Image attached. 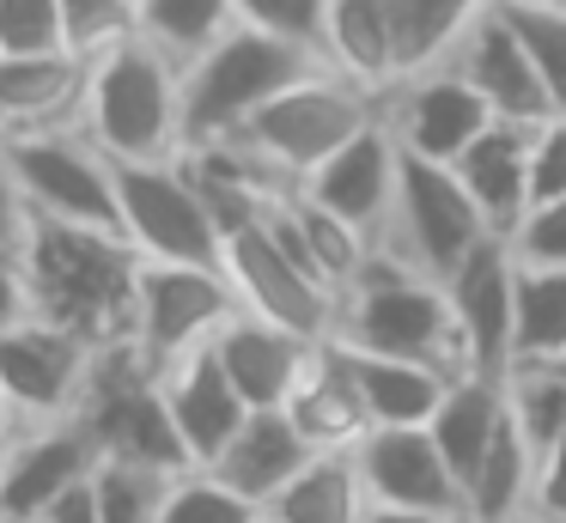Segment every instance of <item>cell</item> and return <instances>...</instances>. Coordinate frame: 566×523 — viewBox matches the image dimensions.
Segmentation results:
<instances>
[{
	"label": "cell",
	"instance_id": "obj_1",
	"mask_svg": "<svg viewBox=\"0 0 566 523\" xmlns=\"http://www.w3.org/2000/svg\"><path fill=\"white\" fill-rule=\"evenodd\" d=\"M19 268L31 286V316L80 335L86 347H116L135 335V286L140 250L123 231L38 219L19 243Z\"/></svg>",
	"mask_w": 566,
	"mask_h": 523
},
{
	"label": "cell",
	"instance_id": "obj_2",
	"mask_svg": "<svg viewBox=\"0 0 566 523\" xmlns=\"http://www.w3.org/2000/svg\"><path fill=\"white\" fill-rule=\"evenodd\" d=\"M86 134L116 165L184 158V67L140 31L92 55Z\"/></svg>",
	"mask_w": 566,
	"mask_h": 523
},
{
	"label": "cell",
	"instance_id": "obj_3",
	"mask_svg": "<svg viewBox=\"0 0 566 523\" xmlns=\"http://www.w3.org/2000/svg\"><path fill=\"white\" fill-rule=\"evenodd\" d=\"M329 341H347V347H359V353L432 359V365L463 377V353H457V323H451L444 280L408 268L402 255H390L384 243H371L359 274L342 286Z\"/></svg>",
	"mask_w": 566,
	"mask_h": 523
},
{
	"label": "cell",
	"instance_id": "obj_4",
	"mask_svg": "<svg viewBox=\"0 0 566 523\" xmlns=\"http://www.w3.org/2000/svg\"><path fill=\"white\" fill-rule=\"evenodd\" d=\"M311 67H323L317 49L256 31V24H232L220 43L201 49L184 67V153L189 146L232 140L274 92L305 80Z\"/></svg>",
	"mask_w": 566,
	"mask_h": 523
},
{
	"label": "cell",
	"instance_id": "obj_5",
	"mask_svg": "<svg viewBox=\"0 0 566 523\" xmlns=\"http://www.w3.org/2000/svg\"><path fill=\"white\" fill-rule=\"evenodd\" d=\"M378 116H384V97H371L366 85L342 80L335 67H311L305 80H293L286 92H274L232 140L250 146L274 177L298 189L323 158H335L366 122H378Z\"/></svg>",
	"mask_w": 566,
	"mask_h": 523
},
{
	"label": "cell",
	"instance_id": "obj_6",
	"mask_svg": "<svg viewBox=\"0 0 566 523\" xmlns=\"http://www.w3.org/2000/svg\"><path fill=\"white\" fill-rule=\"evenodd\" d=\"M80 420H86V432L98 438V450L111 462H140V469H159V474L189 469V450L177 438L171 408H165L159 372L140 359L135 341H116V347L92 353Z\"/></svg>",
	"mask_w": 566,
	"mask_h": 523
},
{
	"label": "cell",
	"instance_id": "obj_7",
	"mask_svg": "<svg viewBox=\"0 0 566 523\" xmlns=\"http://www.w3.org/2000/svg\"><path fill=\"white\" fill-rule=\"evenodd\" d=\"M493 238V226L481 219V207L469 201L463 177L444 158H420L402 153V177H396V207L384 226V250L402 255L408 268L432 280H451L481 243Z\"/></svg>",
	"mask_w": 566,
	"mask_h": 523
},
{
	"label": "cell",
	"instance_id": "obj_8",
	"mask_svg": "<svg viewBox=\"0 0 566 523\" xmlns=\"http://www.w3.org/2000/svg\"><path fill=\"white\" fill-rule=\"evenodd\" d=\"M0 153H7V165H13V177H19V189H25V201H31L38 219L123 231V207H116V158L104 153L86 128L0 140Z\"/></svg>",
	"mask_w": 566,
	"mask_h": 523
},
{
	"label": "cell",
	"instance_id": "obj_9",
	"mask_svg": "<svg viewBox=\"0 0 566 523\" xmlns=\"http://www.w3.org/2000/svg\"><path fill=\"white\" fill-rule=\"evenodd\" d=\"M116 207H123V238L140 250V262H220L226 255V238L184 158L116 165Z\"/></svg>",
	"mask_w": 566,
	"mask_h": 523
},
{
	"label": "cell",
	"instance_id": "obj_10",
	"mask_svg": "<svg viewBox=\"0 0 566 523\" xmlns=\"http://www.w3.org/2000/svg\"><path fill=\"white\" fill-rule=\"evenodd\" d=\"M238 311V292L220 262H140L135 286V347L153 372L208 347Z\"/></svg>",
	"mask_w": 566,
	"mask_h": 523
},
{
	"label": "cell",
	"instance_id": "obj_11",
	"mask_svg": "<svg viewBox=\"0 0 566 523\" xmlns=\"http://www.w3.org/2000/svg\"><path fill=\"white\" fill-rule=\"evenodd\" d=\"M220 268L238 292V311H256V316H269V323L293 328V335H305V341L335 335V304H342V292L323 286L305 262H293V255L281 250V238L269 231V213H262L256 226L226 238Z\"/></svg>",
	"mask_w": 566,
	"mask_h": 523
},
{
	"label": "cell",
	"instance_id": "obj_12",
	"mask_svg": "<svg viewBox=\"0 0 566 523\" xmlns=\"http://www.w3.org/2000/svg\"><path fill=\"white\" fill-rule=\"evenodd\" d=\"M92 353L80 335L25 316V323L0 328V389L19 408L25 426H50V420H74L86 401V377H92Z\"/></svg>",
	"mask_w": 566,
	"mask_h": 523
},
{
	"label": "cell",
	"instance_id": "obj_13",
	"mask_svg": "<svg viewBox=\"0 0 566 523\" xmlns=\"http://www.w3.org/2000/svg\"><path fill=\"white\" fill-rule=\"evenodd\" d=\"M444 299H451L463 372H475V377L512 372V335H517V255H512V243L488 238L444 280Z\"/></svg>",
	"mask_w": 566,
	"mask_h": 523
},
{
	"label": "cell",
	"instance_id": "obj_14",
	"mask_svg": "<svg viewBox=\"0 0 566 523\" xmlns=\"http://www.w3.org/2000/svg\"><path fill=\"white\" fill-rule=\"evenodd\" d=\"M104 450L86 432V420H50L25 426L19 444L0 462V523H38L55 499H67L74 487H86L98 474Z\"/></svg>",
	"mask_w": 566,
	"mask_h": 523
},
{
	"label": "cell",
	"instance_id": "obj_15",
	"mask_svg": "<svg viewBox=\"0 0 566 523\" xmlns=\"http://www.w3.org/2000/svg\"><path fill=\"white\" fill-rule=\"evenodd\" d=\"M384 122H390V134L402 140V153L444 158V165H451V158L493 122V109L451 61H432V67H415L402 85H390Z\"/></svg>",
	"mask_w": 566,
	"mask_h": 523
},
{
	"label": "cell",
	"instance_id": "obj_16",
	"mask_svg": "<svg viewBox=\"0 0 566 523\" xmlns=\"http://www.w3.org/2000/svg\"><path fill=\"white\" fill-rule=\"evenodd\" d=\"M396 177H402V140H396L390 122L378 116L335 158H323V165L298 182V195H311V201L329 207L335 219H347L359 238L378 243L384 226H390V207H396Z\"/></svg>",
	"mask_w": 566,
	"mask_h": 523
},
{
	"label": "cell",
	"instance_id": "obj_17",
	"mask_svg": "<svg viewBox=\"0 0 566 523\" xmlns=\"http://www.w3.org/2000/svg\"><path fill=\"white\" fill-rule=\"evenodd\" d=\"M444 61H451V67L463 73V80L475 85L481 97H488V109H493L500 122L542 128V122L554 116L548 92H542V73H536V61H530V43L517 36L505 0L481 12V19L463 31V43H457Z\"/></svg>",
	"mask_w": 566,
	"mask_h": 523
},
{
	"label": "cell",
	"instance_id": "obj_18",
	"mask_svg": "<svg viewBox=\"0 0 566 523\" xmlns=\"http://www.w3.org/2000/svg\"><path fill=\"white\" fill-rule=\"evenodd\" d=\"M92 55L50 49V55H0V140L86 128Z\"/></svg>",
	"mask_w": 566,
	"mask_h": 523
},
{
	"label": "cell",
	"instance_id": "obj_19",
	"mask_svg": "<svg viewBox=\"0 0 566 523\" xmlns=\"http://www.w3.org/2000/svg\"><path fill=\"white\" fill-rule=\"evenodd\" d=\"M366 474L371 505H408V511H463V481L439 457L427 426H371L354 444Z\"/></svg>",
	"mask_w": 566,
	"mask_h": 523
},
{
	"label": "cell",
	"instance_id": "obj_20",
	"mask_svg": "<svg viewBox=\"0 0 566 523\" xmlns=\"http://www.w3.org/2000/svg\"><path fill=\"white\" fill-rule=\"evenodd\" d=\"M323 67L366 85L371 97H390L408 80V36L396 0H329L323 7Z\"/></svg>",
	"mask_w": 566,
	"mask_h": 523
},
{
	"label": "cell",
	"instance_id": "obj_21",
	"mask_svg": "<svg viewBox=\"0 0 566 523\" xmlns=\"http://www.w3.org/2000/svg\"><path fill=\"white\" fill-rule=\"evenodd\" d=\"M159 389H165V408H171V420H177V438H184V450H189V469H208V462L232 444V432L250 414V401L232 389L226 365L213 359V341L196 353H184L177 365H165Z\"/></svg>",
	"mask_w": 566,
	"mask_h": 523
},
{
	"label": "cell",
	"instance_id": "obj_22",
	"mask_svg": "<svg viewBox=\"0 0 566 523\" xmlns=\"http://www.w3.org/2000/svg\"><path fill=\"white\" fill-rule=\"evenodd\" d=\"M311 347H317V341L293 335V328L269 323V316H256V311H232V323L213 335V359L226 365L232 389L250 408H281V401L293 396L298 372H305Z\"/></svg>",
	"mask_w": 566,
	"mask_h": 523
},
{
	"label": "cell",
	"instance_id": "obj_23",
	"mask_svg": "<svg viewBox=\"0 0 566 523\" xmlns=\"http://www.w3.org/2000/svg\"><path fill=\"white\" fill-rule=\"evenodd\" d=\"M281 408H286V420L311 438V450H354L359 438L371 432L342 341H317V347H311L305 372H298L293 396H286Z\"/></svg>",
	"mask_w": 566,
	"mask_h": 523
},
{
	"label": "cell",
	"instance_id": "obj_24",
	"mask_svg": "<svg viewBox=\"0 0 566 523\" xmlns=\"http://www.w3.org/2000/svg\"><path fill=\"white\" fill-rule=\"evenodd\" d=\"M451 170L463 177L469 201L481 207L493 238H512L517 219L530 213V128L493 116L488 128L451 158Z\"/></svg>",
	"mask_w": 566,
	"mask_h": 523
},
{
	"label": "cell",
	"instance_id": "obj_25",
	"mask_svg": "<svg viewBox=\"0 0 566 523\" xmlns=\"http://www.w3.org/2000/svg\"><path fill=\"white\" fill-rule=\"evenodd\" d=\"M311 457H317V450H311V438L286 420V408H250L244 426L232 432V444H226L208 469L220 474L232 493H244L250 505H269Z\"/></svg>",
	"mask_w": 566,
	"mask_h": 523
},
{
	"label": "cell",
	"instance_id": "obj_26",
	"mask_svg": "<svg viewBox=\"0 0 566 523\" xmlns=\"http://www.w3.org/2000/svg\"><path fill=\"white\" fill-rule=\"evenodd\" d=\"M347 365H354V384H359V401H366L371 426H427L439 414L444 389L457 384V372H444L432 359H402V353L347 347Z\"/></svg>",
	"mask_w": 566,
	"mask_h": 523
},
{
	"label": "cell",
	"instance_id": "obj_27",
	"mask_svg": "<svg viewBox=\"0 0 566 523\" xmlns=\"http://www.w3.org/2000/svg\"><path fill=\"white\" fill-rule=\"evenodd\" d=\"M366 517H371V493L354 450H317L262 505V523H366Z\"/></svg>",
	"mask_w": 566,
	"mask_h": 523
},
{
	"label": "cell",
	"instance_id": "obj_28",
	"mask_svg": "<svg viewBox=\"0 0 566 523\" xmlns=\"http://www.w3.org/2000/svg\"><path fill=\"white\" fill-rule=\"evenodd\" d=\"M500 426H505V377L463 372L444 389V401L427 420V432H432V444H439V457L451 462V474L469 487V474L481 469V457H488V444L500 438Z\"/></svg>",
	"mask_w": 566,
	"mask_h": 523
},
{
	"label": "cell",
	"instance_id": "obj_29",
	"mask_svg": "<svg viewBox=\"0 0 566 523\" xmlns=\"http://www.w3.org/2000/svg\"><path fill=\"white\" fill-rule=\"evenodd\" d=\"M530 499H536V450L517 432L512 408H505L500 438L488 444L481 469L463 487V511L475 523H530Z\"/></svg>",
	"mask_w": 566,
	"mask_h": 523
},
{
	"label": "cell",
	"instance_id": "obj_30",
	"mask_svg": "<svg viewBox=\"0 0 566 523\" xmlns=\"http://www.w3.org/2000/svg\"><path fill=\"white\" fill-rule=\"evenodd\" d=\"M517 359H566V268H530L517 262Z\"/></svg>",
	"mask_w": 566,
	"mask_h": 523
},
{
	"label": "cell",
	"instance_id": "obj_31",
	"mask_svg": "<svg viewBox=\"0 0 566 523\" xmlns=\"http://www.w3.org/2000/svg\"><path fill=\"white\" fill-rule=\"evenodd\" d=\"M232 24H238L232 0H140V36L159 43L177 67H189L201 49H213Z\"/></svg>",
	"mask_w": 566,
	"mask_h": 523
},
{
	"label": "cell",
	"instance_id": "obj_32",
	"mask_svg": "<svg viewBox=\"0 0 566 523\" xmlns=\"http://www.w3.org/2000/svg\"><path fill=\"white\" fill-rule=\"evenodd\" d=\"M505 408L542 457L566 432V359H517L505 372Z\"/></svg>",
	"mask_w": 566,
	"mask_h": 523
},
{
	"label": "cell",
	"instance_id": "obj_33",
	"mask_svg": "<svg viewBox=\"0 0 566 523\" xmlns=\"http://www.w3.org/2000/svg\"><path fill=\"white\" fill-rule=\"evenodd\" d=\"M488 7H500V0H396V12H402V36H408V73L444 61Z\"/></svg>",
	"mask_w": 566,
	"mask_h": 523
},
{
	"label": "cell",
	"instance_id": "obj_34",
	"mask_svg": "<svg viewBox=\"0 0 566 523\" xmlns=\"http://www.w3.org/2000/svg\"><path fill=\"white\" fill-rule=\"evenodd\" d=\"M165 487H171V474L104 457L98 474H92V505H98V523H159Z\"/></svg>",
	"mask_w": 566,
	"mask_h": 523
},
{
	"label": "cell",
	"instance_id": "obj_35",
	"mask_svg": "<svg viewBox=\"0 0 566 523\" xmlns=\"http://www.w3.org/2000/svg\"><path fill=\"white\" fill-rule=\"evenodd\" d=\"M159 523H262V505H250L244 493H232L213 469H184L165 487Z\"/></svg>",
	"mask_w": 566,
	"mask_h": 523
},
{
	"label": "cell",
	"instance_id": "obj_36",
	"mask_svg": "<svg viewBox=\"0 0 566 523\" xmlns=\"http://www.w3.org/2000/svg\"><path fill=\"white\" fill-rule=\"evenodd\" d=\"M517 36L530 43V61L542 73V92H548L554 116H566V7H524V0H505Z\"/></svg>",
	"mask_w": 566,
	"mask_h": 523
},
{
	"label": "cell",
	"instance_id": "obj_37",
	"mask_svg": "<svg viewBox=\"0 0 566 523\" xmlns=\"http://www.w3.org/2000/svg\"><path fill=\"white\" fill-rule=\"evenodd\" d=\"M62 31L74 55H104L140 31V7L135 0H62Z\"/></svg>",
	"mask_w": 566,
	"mask_h": 523
},
{
	"label": "cell",
	"instance_id": "obj_38",
	"mask_svg": "<svg viewBox=\"0 0 566 523\" xmlns=\"http://www.w3.org/2000/svg\"><path fill=\"white\" fill-rule=\"evenodd\" d=\"M67 49L62 0H0V55H50Z\"/></svg>",
	"mask_w": 566,
	"mask_h": 523
},
{
	"label": "cell",
	"instance_id": "obj_39",
	"mask_svg": "<svg viewBox=\"0 0 566 523\" xmlns=\"http://www.w3.org/2000/svg\"><path fill=\"white\" fill-rule=\"evenodd\" d=\"M232 7H238V24L293 36V43H305L323 55V7H329V0H232Z\"/></svg>",
	"mask_w": 566,
	"mask_h": 523
},
{
	"label": "cell",
	"instance_id": "obj_40",
	"mask_svg": "<svg viewBox=\"0 0 566 523\" xmlns=\"http://www.w3.org/2000/svg\"><path fill=\"white\" fill-rule=\"evenodd\" d=\"M505 243H512V255L530 268H566V195L560 201H536L517 219V231Z\"/></svg>",
	"mask_w": 566,
	"mask_h": 523
},
{
	"label": "cell",
	"instance_id": "obj_41",
	"mask_svg": "<svg viewBox=\"0 0 566 523\" xmlns=\"http://www.w3.org/2000/svg\"><path fill=\"white\" fill-rule=\"evenodd\" d=\"M566 195V116L530 128V207Z\"/></svg>",
	"mask_w": 566,
	"mask_h": 523
},
{
	"label": "cell",
	"instance_id": "obj_42",
	"mask_svg": "<svg viewBox=\"0 0 566 523\" xmlns=\"http://www.w3.org/2000/svg\"><path fill=\"white\" fill-rule=\"evenodd\" d=\"M530 523H566V432L536 457V499H530Z\"/></svg>",
	"mask_w": 566,
	"mask_h": 523
},
{
	"label": "cell",
	"instance_id": "obj_43",
	"mask_svg": "<svg viewBox=\"0 0 566 523\" xmlns=\"http://www.w3.org/2000/svg\"><path fill=\"white\" fill-rule=\"evenodd\" d=\"M25 231H31V201H25V189H19V177H13V165H7V153H0V250H13V255H19Z\"/></svg>",
	"mask_w": 566,
	"mask_h": 523
},
{
	"label": "cell",
	"instance_id": "obj_44",
	"mask_svg": "<svg viewBox=\"0 0 566 523\" xmlns=\"http://www.w3.org/2000/svg\"><path fill=\"white\" fill-rule=\"evenodd\" d=\"M31 316V286H25V268H19L13 250H0V328H13Z\"/></svg>",
	"mask_w": 566,
	"mask_h": 523
},
{
	"label": "cell",
	"instance_id": "obj_45",
	"mask_svg": "<svg viewBox=\"0 0 566 523\" xmlns=\"http://www.w3.org/2000/svg\"><path fill=\"white\" fill-rule=\"evenodd\" d=\"M38 523H98V505H92V481H86V487H74L67 499H55V505L43 511Z\"/></svg>",
	"mask_w": 566,
	"mask_h": 523
},
{
	"label": "cell",
	"instance_id": "obj_46",
	"mask_svg": "<svg viewBox=\"0 0 566 523\" xmlns=\"http://www.w3.org/2000/svg\"><path fill=\"white\" fill-rule=\"evenodd\" d=\"M366 523H475L469 511H408V505H371Z\"/></svg>",
	"mask_w": 566,
	"mask_h": 523
},
{
	"label": "cell",
	"instance_id": "obj_47",
	"mask_svg": "<svg viewBox=\"0 0 566 523\" xmlns=\"http://www.w3.org/2000/svg\"><path fill=\"white\" fill-rule=\"evenodd\" d=\"M19 432H25V420H19V408L7 401V389H0V462H7V450L19 444Z\"/></svg>",
	"mask_w": 566,
	"mask_h": 523
},
{
	"label": "cell",
	"instance_id": "obj_48",
	"mask_svg": "<svg viewBox=\"0 0 566 523\" xmlns=\"http://www.w3.org/2000/svg\"><path fill=\"white\" fill-rule=\"evenodd\" d=\"M524 7H566V0H524Z\"/></svg>",
	"mask_w": 566,
	"mask_h": 523
},
{
	"label": "cell",
	"instance_id": "obj_49",
	"mask_svg": "<svg viewBox=\"0 0 566 523\" xmlns=\"http://www.w3.org/2000/svg\"><path fill=\"white\" fill-rule=\"evenodd\" d=\"M135 7H140V0H135Z\"/></svg>",
	"mask_w": 566,
	"mask_h": 523
}]
</instances>
